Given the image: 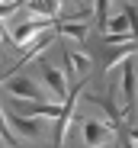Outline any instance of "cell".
<instances>
[{"mask_svg":"<svg viewBox=\"0 0 138 148\" xmlns=\"http://www.w3.org/2000/svg\"><path fill=\"white\" fill-rule=\"evenodd\" d=\"M55 23L48 19V16H35V19H29V23H22V26L10 36V45H29L35 36H42L45 29H52Z\"/></svg>","mask_w":138,"mask_h":148,"instance_id":"7a4b0ae2","label":"cell"},{"mask_svg":"<svg viewBox=\"0 0 138 148\" xmlns=\"http://www.w3.org/2000/svg\"><path fill=\"white\" fill-rule=\"evenodd\" d=\"M61 58H64V71L67 74H84L90 71V58L84 55V52H61Z\"/></svg>","mask_w":138,"mask_h":148,"instance_id":"9c48e42d","label":"cell"},{"mask_svg":"<svg viewBox=\"0 0 138 148\" xmlns=\"http://www.w3.org/2000/svg\"><path fill=\"white\" fill-rule=\"evenodd\" d=\"M0 42H10V32H7V26H3V19H0Z\"/></svg>","mask_w":138,"mask_h":148,"instance_id":"e0dca14e","label":"cell"},{"mask_svg":"<svg viewBox=\"0 0 138 148\" xmlns=\"http://www.w3.org/2000/svg\"><path fill=\"white\" fill-rule=\"evenodd\" d=\"M135 52H138V42H112V48H106V74H112V68L132 58Z\"/></svg>","mask_w":138,"mask_h":148,"instance_id":"5b68a950","label":"cell"},{"mask_svg":"<svg viewBox=\"0 0 138 148\" xmlns=\"http://www.w3.org/2000/svg\"><path fill=\"white\" fill-rule=\"evenodd\" d=\"M19 10H29V13H35V16H48V19H55L58 10H61V0H22Z\"/></svg>","mask_w":138,"mask_h":148,"instance_id":"ba28073f","label":"cell"},{"mask_svg":"<svg viewBox=\"0 0 138 148\" xmlns=\"http://www.w3.org/2000/svg\"><path fill=\"white\" fill-rule=\"evenodd\" d=\"M93 3H97V16H100V26H103V23L109 19V16H106V10H109V0H93Z\"/></svg>","mask_w":138,"mask_h":148,"instance_id":"9a60e30c","label":"cell"},{"mask_svg":"<svg viewBox=\"0 0 138 148\" xmlns=\"http://www.w3.org/2000/svg\"><path fill=\"white\" fill-rule=\"evenodd\" d=\"M80 132H84V145H90V148H100V145L112 142V129L103 126V122H97V119H84Z\"/></svg>","mask_w":138,"mask_h":148,"instance_id":"3957f363","label":"cell"},{"mask_svg":"<svg viewBox=\"0 0 138 148\" xmlns=\"http://www.w3.org/2000/svg\"><path fill=\"white\" fill-rule=\"evenodd\" d=\"M7 119L16 126V132L22 138H39L42 135V122L39 119H29V116H22V113H7Z\"/></svg>","mask_w":138,"mask_h":148,"instance_id":"8992f818","label":"cell"},{"mask_svg":"<svg viewBox=\"0 0 138 148\" xmlns=\"http://www.w3.org/2000/svg\"><path fill=\"white\" fill-rule=\"evenodd\" d=\"M125 145H138V129H128L125 132Z\"/></svg>","mask_w":138,"mask_h":148,"instance_id":"2e32d148","label":"cell"},{"mask_svg":"<svg viewBox=\"0 0 138 148\" xmlns=\"http://www.w3.org/2000/svg\"><path fill=\"white\" fill-rule=\"evenodd\" d=\"M135 77H138V74H135V64L128 61L125 64V77H122V97H125V116L135 110Z\"/></svg>","mask_w":138,"mask_h":148,"instance_id":"30bf717a","label":"cell"},{"mask_svg":"<svg viewBox=\"0 0 138 148\" xmlns=\"http://www.w3.org/2000/svg\"><path fill=\"white\" fill-rule=\"evenodd\" d=\"M55 32H58V36H71L74 42L87 45V26H80V19H67V23H55Z\"/></svg>","mask_w":138,"mask_h":148,"instance_id":"8fae6325","label":"cell"},{"mask_svg":"<svg viewBox=\"0 0 138 148\" xmlns=\"http://www.w3.org/2000/svg\"><path fill=\"white\" fill-rule=\"evenodd\" d=\"M19 7H22L19 0H7V3H0V19H7V16H13V13H16Z\"/></svg>","mask_w":138,"mask_h":148,"instance_id":"5bb4252c","label":"cell"},{"mask_svg":"<svg viewBox=\"0 0 138 148\" xmlns=\"http://www.w3.org/2000/svg\"><path fill=\"white\" fill-rule=\"evenodd\" d=\"M3 84H7V93L16 97V100H45L42 87H35L29 77H7Z\"/></svg>","mask_w":138,"mask_h":148,"instance_id":"277c9868","label":"cell"},{"mask_svg":"<svg viewBox=\"0 0 138 148\" xmlns=\"http://www.w3.org/2000/svg\"><path fill=\"white\" fill-rule=\"evenodd\" d=\"M0 3H7V0H0Z\"/></svg>","mask_w":138,"mask_h":148,"instance_id":"ac0fdd59","label":"cell"},{"mask_svg":"<svg viewBox=\"0 0 138 148\" xmlns=\"http://www.w3.org/2000/svg\"><path fill=\"white\" fill-rule=\"evenodd\" d=\"M42 77H45V84L52 87V93L58 97H67V77H64V71H58V68H52V64H42Z\"/></svg>","mask_w":138,"mask_h":148,"instance_id":"52a82bcc","label":"cell"},{"mask_svg":"<svg viewBox=\"0 0 138 148\" xmlns=\"http://www.w3.org/2000/svg\"><path fill=\"white\" fill-rule=\"evenodd\" d=\"M0 142H3V145H19L22 138H16L13 132H10V126H7V113L3 110H0Z\"/></svg>","mask_w":138,"mask_h":148,"instance_id":"4fadbf2b","label":"cell"},{"mask_svg":"<svg viewBox=\"0 0 138 148\" xmlns=\"http://www.w3.org/2000/svg\"><path fill=\"white\" fill-rule=\"evenodd\" d=\"M77 100H80V87H67V100H64V106H61V116H58V122H55V135H52L55 145H64L67 129H71V119H74Z\"/></svg>","mask_w":138,"mask_h":148,"instance_id":"6da1fadb","label":"cell"},{"mask_svg":"<svg viewBox=\"0 0 138 148\" xmlns=\"http://www.w3.org/2000/svg\"><path fill=\"white\" fill-rule=\"evenodd\" d=\"M87 100L93 103V106H100V110H103V113H106V116L112 119V129H116L119 122H122V113L116 110V103H109V100H103V97H87Z\"/></svg>","mask_w":138,"mask_h":148,"instance_id":"7c38bea8","label":"cell"}]
</instances>
